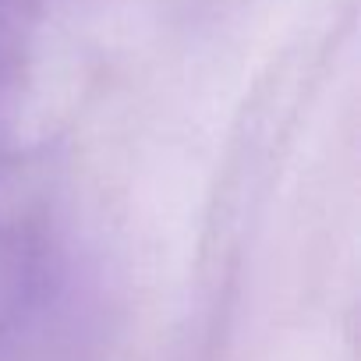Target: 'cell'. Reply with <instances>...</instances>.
Returning a JSON list of instances; mask_svg holds the SVG:
<instances>
[]
</instances>
